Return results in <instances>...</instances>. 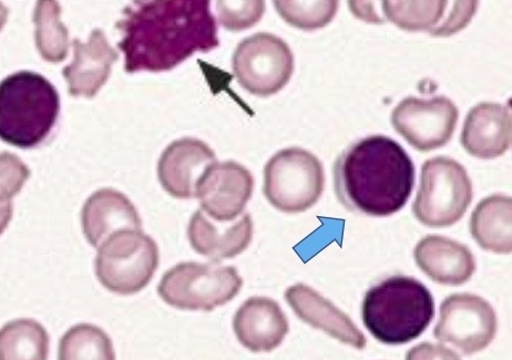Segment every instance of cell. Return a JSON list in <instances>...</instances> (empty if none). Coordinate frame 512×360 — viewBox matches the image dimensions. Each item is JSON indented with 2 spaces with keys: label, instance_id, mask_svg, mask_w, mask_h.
Wrapping results in <instances>:
<instances>
[{
  "label": "cell",
  "instance_id": "484cf974",
  "mask_svg": "<svg viewBox=\"0 0 512 360\" xmlns=\"http://www.w3.org/2000/svg\"><path fill=\"white\" fill-rule=\"evenodd\" d=\"M336 0H280L274 2L276 12L289 25L313 32L329 25L339 10Z\"/></svg>",
  "mask_w": 512,
  "mask_h": 360
},
{
  "label": "cell",
  "instance_id": "6da1fadb",
  "mask_svg": "<svg viewBox=\"0 0 512 360\" xmlns=\"http://www.w3.org/2000/svg\"><path fill=\"white\" fill-rule=\"evenodd\" d=\"M210 5L209 0H149L127 6L116 25L126 72L168 71L196 53L218 48Z\"/></svg>",
  "mask_w": 512,
  "mask_h": 360
},
{
  "label": "cell",
  "instance_id": "9a60e30c",
  "mask_svg": "<svg viewBox=\"0 0 512 360\" xmlns=\"http://www.w3.org/2000/svg\"><path fill=\"white\" fill-rule=\"evenodd\" d=\"M74 60L63 70L69 94L73 97H96L108 81L119 54L112 48L101 29L92 30L87 43L73 41Z\"/></svg>",
  "mask_w": 512,
  "mask_h": 360
},
{
  "label": "cell",
  "instance_id": "1f68e13d",
  "mask_svg": "<svg viewBox=\"0 0 512 360\" xmlns=\"http://www.w3.org/2000/svg\"><path fill=\"white\" fill-rule=\"evenodd\" d=\"M8 14V9L2 3H0V32H2V29L7 23Z\"/></svg>",
  "mask_w": 512,
  "mask_h": 360
},
{
  "label": "cell",
  "instance_id": "603a6c76",
  "mask_svg": "<svg viewBox=\"0 0 512 360\" xmlns=\"http://www.w3.org/2000/svg\"><path fill=\"white\" fill-rule=\"evenodd\" d=\"M58 360H116L114 344L98 326L78 324L61 337Z\"/></svg>",
  "mask_w": 512,
  "mask_h": 360
},
{
  "label": "cell",
  "instance_id": "7402d4cb",
  "mask_svg": "<svg viewBox=\"0 0 512 360\" xmlns=\"http://www.w3.org/2000/svg\"><path fill=\"white\" fill-rule=\"evenodd\" d=\"M49 335L34 320H16L0 329V360H47Z\"/></svg>",
  "mask_w": 512,
  "mask_h": 360
},
{
  "label": "cell",
  "instance_id": "3957f363",
  "mask_svg": "<svg viewBox=\"0 0 512 360\" xmlns=\"http://www.w3.org/2000/svg\"><path fill=\"white\" fill-rule=\"evenodd\" d=\"M435 316L432 293L414 277L396 275L367 291L363 323L378 342L404 345L421 336Z\"/></svg>",
  "mask_w": 512,
  "mask_h": 360
},
{
  "label": "cell",
  "instance_id": "7a4b0ae2",
  "mask_svg": "<svg viewBox=\"0 0 512 360\" xmlns=\"http://www.w3.org/2000/svg\"><path fill=\"white\" fill-rule=\"evenodd\" d=\"M334 185L347 210L377 218L401 211L411 198L415 166L405 149L384 136L362 139L336 160Z\"/></svg>",
  "mask_w": 512,
  "mask_h": 360
},
{
  "label": "cell",
  "instance_id": "f546056e",
  "mask_svg": "<svg viewBox=\"0 0 512 360\" xmlns=\"http://www.w3.org/2000/svg\"><path fill=\"white\" fill-rule=\"evenodd\" d=\"M406 360H462L459 356L443 345L422 343L411 349Z\"/></svg>",
  "mask_w": 512,
  "mask_h": 360
},
{
  "label": "cell",
  "instance_id": "e0dca14e",
  "mask_svg": "<svg viewBox=\"0 0 512 360\" xmlns=\"http://www.w3.org/2000/svg\"><path fill=\"white\" fill-rule=\"evenodd\" d=\"M81 224L87 241L97 250L112 234L142 231L135 205L124 193L109 188L90 195L81 211Z\"/></svg>",
  "mask_w": 512,
  "mask_h": 360
},
{
  "label": "cell",
  "instance_id": "4316f807",
  "mask_svg": "<svg viewBox=\"0 0 512 360\" xmlns=\"http://www.w3.org/2000/svg\"><path fill=\"white\" fill-rule=\"evenodd\" d=\"M217 9L221 25L230 32L240 33L260 22L265 3L262 0H221Z\"/></svg>",
  "mask_w": 512,
  "mask_h": 360
},
{
  "label": "cell",
  "instance_id": "2e32d148",
  "mask_svg": "<svg viewBox=\"0 0 512 360\" xmlns=\"http://www.w3.org/2000/svg\"><path fill=\"white\" fill-rule=\"evenodd\" d=\"M285 300L304 323L360 351L366 347V337L351 318L314 288L305 284L293 285L286 290Z\"/></svg>",
  "mask_w": 512,
  "mask_h": 360
},
{
  "label": "cell",
  "instance_id": "7c38bea8",
  "mask_svg": "<svg viewBox=\"0 0 512 360\" xmlns=\"http://www.w3.org/2000/svg\"><path fill=\"white\" fill-rule=\"evenodd\" d=\"M252 173L234 161L215 162L200 178L196 198L201 208L218 223H231L243 213L252 198Z\"/></svg>",
  "mask_w": 512,
  "mask_h": 360
},
{
  "label": "cell",
  "instance_id": "83f0119b",
  "mask_svg": "<svg viewBox=\"0 0 512 360\" xmlns=\"http://www.w3.org/2000/svg\"><path fill=\"white\" fill-rule=\"evenodd\" d=\"M30 172L15 154L0 153V203L9 202L22 191Z\"/></svg>",
  "mask_w": 512,
  "mask_h": 360
},
{
  "label": "cell",
  "instance_id": "44dd1931",
  "mask_svg": "<svg viewBox=\"0 0 512 360\" xmlns=\"http://www.w3.org/2000/svg\"><path fill=\"white\" fill-rule=\"evenodd\" d=\"M470 232L481 249L495 254L512 251V200L494 194L481 200L470 219Z\"/></svg>",
  "mask_w": 512,
  "mask_h": 360
},
{
  "label": "cell",
  "instance_id": "30bf717a",
  "mask_svg": "<svg viewBox=\"0 0 512 360\" xmlns=\"http://www.w3.org/2000/svg\"><path fill=\"white\" fill-rule=\"evenodd\" d=\"M497 315L483 297L454 294L440 305L434 335L466 356L484 351L497 333Z\"/></svg>",
  "mask_w": 512,
  "mask_h": 360
},
{
  "label": "cell",
  "instance_id": "52a82bcc",
  "mask_svg": "<svg viewBox=\"0 0 512 360\" xmlns=\"http://www.w3.org/2000/svg\"><path fill=\"white\" fill-rule=\"evenodd\" d=\"M471 201L473 183L462 164L447 157L423 164L421 185L413 204L419 222L428 228H449L463 219Z\"/></svg>",
  "mask_w": 512,
  "mask_h": 360
},
{
  "label": "cell",
  "instance_id": "ba28073f",
  "mask_svg": "<svg viewBox=\"0 0 512 360\" xmlns=\"http://www.w3.org/2000/svg\"><path fill=\"white\" fill-rule=\"evenodd\" d=\"M324 187L322 162L302 148L279 151L264 168L265 198L284 213L310 210L321 199Z\"/></svg>",
  "mask_w": 512,
  "mask_h": 360
},
{
  "label": "cell",
  "instance_id": "8fae6325",
  "mask_svg": "<svg viewBox=\"0 0 512 360\" xmlns=\"http://www.w3.org/2000/svg\"><path fill=\"white\" fill-rule=\"evenodd\" d=\"M458 118V108L444 96L408 97L393 110L392 125L413 148L429 152L443 148L453 138Z\"/></svg>",
  "mask_w": 512,
  "mask_h": 360
},
{
  "label": "cell",
  "instance_id": "5bb4252c",
  "mask_svg": "<svg viewBox=\"0 0 512 360\" xmlns=\"http://www.w3.org/2000/svg\"><path fill=\"white\" fill-rule=\"evenodd\" d=\"M238 341L252 353H270L290 332L288 318L278 302L270 297L248 298L233 317Z\"/></svg>",
  "mask_w": 512,
  "mask_h": 360
},
{
  "label": "cell",
  "instance_id": "d4e9b609",
  "mask_svg": "<svg viewBox=\"0 0 512 360\" xmlns=\"http://www.w3.org/2000/svg\"><path fill=\"white\" fill-rule=\"evenodd\" d=\"M449 2H383V12L389 22L406 32H432L443 23Z\"/></svg>",
  "mask_w": 512,
  "mask_h": 360
},
{
  "label": "cell",
  "instance_id": "4fadbf2b",
  "mask_svg": "<svg viewBox=\"0 0 512 360\" xmlns=\"http://www.w3.org/2000/svg\"><path fill=\"white\" fill-rule=\"evenodd\" d=\"M215 162L217 157L207 143L194 138L174 141L162 152L158 162L160 184L173 198H196L202 174Z\"/></svg>",
  "mask_w": 512,
  "mask_h": 360
},
{
  "label": "cell",
  "instance_id": "d6986e66",
  "mask_svg": "<svg viewBox=\"0 0 512 360\" xmlns=\"http://www.w3.org/2000/svg\"><path fill=\"white\" fill-rule=\"evenodd\" d=\"M414 259L419 269L440 285H464L476 271L475 257L467 246L440 235L419 241Z\"/></svg>",
  "mask_w": 512,
  "mask_h": 360
},
{
  "label": "cell",
  "instance_id": "277c9868",
  "mask_svg": "<svg viewBox=\"0 0 512 360\" xmlns=\"http://www.w3.org/2000/svg\"><path fill=\"white\" fill-rule=\"evenodd\" d=\"M60 112L58 91L44 76L20 71L0 82V139L20 149L47 140Z\"/></svg>",
  "mask_w": 512,
  "mask_h": 360
},
{
  "label": "cell",
  "instance_id": "8992f818",
  "mask_svg": "<svg viewBox=\"0 0 512 360\" xmlns=\"http://www.w3.org/2000/svg\"><path fill=\"white\" fill-rule=\"evenodd\" d=\"M159 263V248L151 236L143 231H121L100 245L95 271L108 291L127 296L145 290Z\"/></svg>",
  "mask_w": 512,
  "mask_h": 360
},
{
  "label": "cell",
  "instance_id": "5b68a950",
  "mask_svg": "<svg viewBox=\"0 0 512 360\" xmlns=\"http://www.w3.org/2000/svg\"><path fill=\"white\" fill-rule=\"evenodd\" d=\"M242 286L243 279L234 266L183 262L162 276L158 294L178 310L212 312L230 303Z\"/></svg>",
  "mask_w": 512,
  "mask_h": 360
},
{
  "label": "cell",
  "instance_id": "cb8c5ba5",
  "mask_svg": "<svg viewBox=\"0 0 512 360\" xmlns=\"http://www.w3.org/2000/svg\"><path fill=\"white\" fill-rule=\"evenodd\" d=\"M61 8L57 2H39L35 8V40L37 49L49 63L58 64L68 56L69 35L60 22Z\"/></svg>",
  "mask_w": 512,
  "mask_h": 360
},
{
  "label": "cell",
  "instance_id": "f1b7e54d",
  "mask_svg": "<svg viewBox=\"0 0 512 360\" xmlns=\"http://www.w3.org/2000/svg\"><path fill=\"white\" fill-rule=\"evenodd\" d=\"M448 6L443 23L429 34L433 37H450L463 30L471 22L478 9V2H453Z\"/></svg>",
  "mask_w": 512,
  "mask_h": 360
},
{
  "label": "cell",
  "instance_id": "ac0fdd59",
  "mask_svg": "<svg viewBox=\"0 0 512 360\" xmlns=\"http://www.w3.org/2000/svg\"><path fill=\"white\" fill-rule=\"evenodd\" d=\"M511 139L510 108L494 102H481L468 112L460 137L470 156L483 160L503 156L511 147Z\"/></svg>",
  "mask_w": 512,
  "mask_h": 360
},
{
  "label": "cell",
  "instance_id": "9c48e42d",
  "mask_svg": "<svg viewBox=\"0 0 512 360\" xmlns=\"http://www.w3.org/2000/svg\"><path fill=\"white\" fill-rule=\"evenodd\" d=\"M232 68L243 89L254 96L270 97L289 84L294 56L282 38L258 33L243 39L235 49Z\"/></svg>",
  "mask_w": 512,
  "mask_h": 360
},
{
  "label": "cell",
  "instance_id": "4dcf8cb0",
  "mask_svg": "<svg viewBox=\"0 0 512 360\" xmlns=\"http://www.w3.org/2000/svg\"><path fill=\"white\" fill-rule=\"evenodd\" d=\"M13 212L12 202L0 203V235L5 232L8 224L12 221Z\"/></svg>",
  "mask_w": 512,
  "mask_h": 360
},
{
  "label": "cell",
  "instance_id": "ffe728a7",
  "mask_svg": "<svg viewBox=\"0 0 512 360\" xmlns=\"http://www.w3.org/2000/svg\"><path fill=\"white\" fill-rule=\"evenodd\" d=\"M191 248L217 263L231 260L249 248L253 239V222L249 213L230 225L214 224L198 210L192 215L188 226Z\"/></svg>",
  "mask_w": 512,
  "mask_h": 360
}]
</instances>
